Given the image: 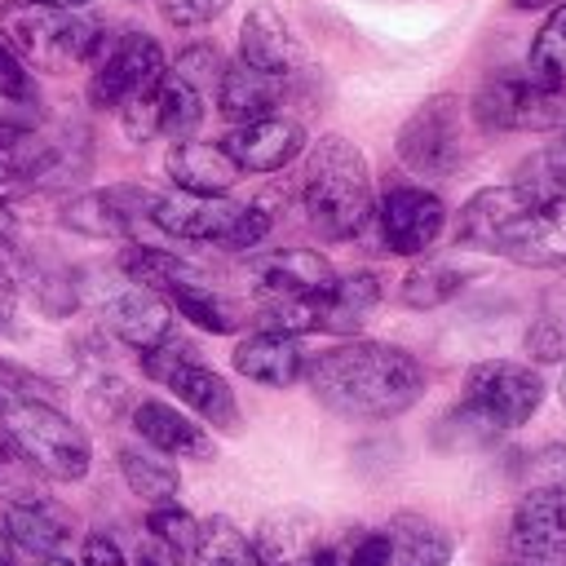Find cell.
<instances>
[{"label": "cell", "instance_id": "obj_1", "mask_svg": "<svg viewBox=\"0 0 566 566\" xmlns=\"http://www.w3.org/2000/svg\"><path fill=\"white\" fill-rule=\"evenodd\" d=\"M314 402L340 420H394L424 394V367L416 354L385 340H349L305 363Z\"/></svg>", "mask_w": 566, "mask_h": 566}, {"label": "cell", "instance_id": "obj_2", "mask_svg": "<svg viewBox=\"0 0 566 566\" xmlns=\"http://www.w3.org/2000/svg\"><path fill=\"white\" fill-rule=\"evenodd\" d=\"M455 243L504 256L513 265H566V203L539 208L522 199L513 186H486L469 195V203L460 208Z\"/></svg>", "mask_w": 566, "mask_h": 566}, {"label": "cell", "instance_id": "obj_3", "mask_svg": "<svg viewBox=\"0 0 566 566\" xmlns=\"http://www.w3.org/2000/svg\"><path fill=\"white\" fill-rule=\"evenodd\" d=\"M301 208H305L310 230L323 243L358 239L371 226V212H376L371 168H367V155L349 137L327 133L305 146Z\"/></svg>", "mask_w": 566, "mask_h": 566}, {"label": "cell", "instance_id": "obj_4", "mask_svg": "<svg viewBox=\"0 0 566 566\" xmlns=\"http://www.w3.org/2000/svg\"><path fill=\"white\" fill-rule=\"evenodd\" d=\"M0 40L31 71L66 75L75 66H93L102 44L111 40V31L88 9H57V4H35V0H9V4H0Z\"/></svg>", "mask_w": 566, "mask_h": 566}, {"label": "cell", "instance_id": "obj_5", "mask_svg": "<svg viewBox=\"0 0 566 566\" xmlns=\"http://www.w3.org/2000/svg\"><path fill=\"white\" fill-rule=\"evenodd\" d=\"M0 429L31 460V469L49 482H84L93 464L88 433L53 402L35 394L0 389Z\"/></svg>", "mask_w": 566, "mask_h": 566}, {"label": "cell", "instance_id": "obj_6", "mask_svg": "<svg viewBox=\"0 0 566 566\" xmlns=\"http://www.w3.org/2000/svg\"><path fill=\"white\" fill-rule=\"evenodd\" d=\"M544 402V380L535 367L513 363V358H486L473 363L464 376V398L455 402L460 411H469L482 429H491L495 438L504 429L526 424Z\"/></svg>", "mask_w": 566, "mask_h": 566}, {"label": "cell", "instance_id": "obj_7", "mask_svg": "<svg viewBox=\"0 0 566 566\" xmlns=\"http://www.w3.org/2000/svg\"><path fill=\"white\" fill-rule=\"evenodd\" d=\"M482 133H544L566 124V88H548L526 71H495L473 93Z\"/></svg>", "mask_w": 566, "mask_h": 566}, {"label": "cell", "instance_id": "obj_8", "mask_svg": "<svg viewBox=\"0 0 566 566\" xmlns=\"http://www.w3.org/2000/svg\"><path fill=\"white\" fill-rule=\"evenodd\" d=\"M464 102L455 93H429L398 128L394 150L416 177H451L464 159Z\"/></svg>", "mask_w": 566, "mask_h": 566}, {"label": "cell", "instance_id": "obj_9", "mask_svg": "<svg viewBox=\"0 0 566 566\" xmlns=\"http://www.w3.org/2000/svg\"><path fill=\"white\" fill-rule=\"evenodd\" d=\"M88 71H93L88 75V88H84L88 93V106L119 111L128 97L155 88L168 75V57H164V49H159L155 35H146V31H119V35H111L102 44V53H97V62Z\"/></svg>", "mask_w": 566, "mask_h": 566}, {"label": "cell", "instance_id": "obj_10", "mask_svg": "<svg viewBox=\"0 0 566 566\" xmlns=\"http://www.w3.org/2000/svg\"><path fill=\"white\" fill-rule=\"evenodd\" d=\"M509 566H566V486H526L509 522Z\"/></svg>", "mask_w": 566, "mask_h": 566}, {"label": "cell", "instance_id": "obj_11", "mask_svg": "<svg viewBox=\"0 0 566 566\" xmlns=\"http://www.w3.org/2000/svg\"><path fill=\"white\" fill-rule=\"evenodd\" d=\"M371 217L380 226L385 252L394 256H420L447 230V203L424 186H389Z\"/></svg>", "mask_w": 566, "mask_h": 566}, {"label": "cell", "instance_id": "obj_12", "mask_svg": "<svg viewBox=\"0 0 566 566\" xmlns=\"http://www.w3.org/2000/svg\"><path fill=\"white\" fill-rule=\"evenodd\" d=\"M155 190L137 186V181H119L106 190H84L75 199L62 203V226L84 234V239H128L137 230V221H150L155 208Z\"/></svg>", "mask_w": 566, "mask_h": 566}, {"label": "cell", "instance_id": "obj_13", "mask_svg": "<svg viewBox=\"0 0 566 566\" xmlns=\"http://www.w3.org/2000/svg\"><path fill=\"white\" fill-rule=\"evenodd\" d=\"M243 217V203L217 195V199H203V195H159L155 208H150V226L177 243H212V248H230V234Z\"/></svg>", "mask_w": 566, "mask_h": 566}, {"label": "cell", "instance_id": "obj_14", "mask_svg": "<svg viewBox=\"0 0 566 566\" xmlns=\"http://www.w3.org/2000/svg\"><path fill=\"white\" fill-rule=\"evenodd\" d=\"M221 150L230 155V164L239 172H283L287 164H296L305 155V128L287 115H265V119H248L234 124L221 137Z\"/></svg>", "mask_w": 566, "mask_h": 566}, {"label": "cell", "instance_id": "obj_15", "mask_svg": "<svg viewBox=\"0 0 566 566\" xmlns=\"http://www.w3.org/2000/svg\"><path fill=\"white\" fill-rule=\"evenodd\" d=\"M239 62L279 80H292L310 66V53L301 44V35L292 31V22L274 9V4H252L243 27H239Z\"/></svg>", "mask_w": 566, "mask_h": 566}, {"label": "cell", "instance_id": "obj_16", "mask_svg": "<svg viewBox=\"0 0 566 566\" xmlns=\"http://www.w3.org/2000/svg\"><path fill=\"white\" fill-rule=\"evenodd\" d=\"M256 287L265 301H292V296H318L332 287L336 270L327 265V256H318L314 248H274V252H256L248 261Z\"/></svg>", "mask_w": 566, "mask_h": 566}, {"label": "cell", "instance_id": "obj_17", "mask_svg": "<svg viewBox=\"0 0 566 566\" xmlns=\"http://www.w3.org/2000/svg\"><path fill=\"white\" fill-rule=\"evenodd\" d=\"M102 323L111 327L115 340H124L133 354H146L155 345H164L172 336V305L150 292V287H119L106 305H102Z\"/></svg>", "mask_w": 566, "mask_h": 566}, {"label": "cell", "instance_id": "obj_18", "mask_svg": "<svg viewBox=\"0 0 566 566\" xmlns=\"http://www.w3.org/2000/svg\"><path fill=\"white\" fill-rule=\"evenodd\" d=\"M133 429L150 451L172 455V460H212L217 455L212 433L199 420H190L186 411H177L172 402H159V398L133 402Z\"/></svg>", "mask_w": 566, "mask_h": 566}, {"label": "cell", "instance_id": "obj_19", "mask_svg": "<svg viewBox=\"0 0 566 566\" xmlns=\"http://www.w3.org/2000/svg\"><path fill=\"white\" fill-rule=\"evenodd\" d=\"M159 385H168L190 411H195V420H203V424H212V429H226V433H234L239 424H243V416H239V402H234V389L226 385V376L221 371H212L203 358H199V349L195 354H186Z\"/></svg>", "mask_w": 566, "mask_h": 566}, {"label": "cell", "instance_id": "obj_20", "mask_svg": "<svg viewBox=\"0 0 566 566\" xmlns=\"http://www.w3.org/2000/svg\"><path fill=\"white\" fill-rule=\"evenodd\" d=\"M252 548L261 566H310L318 553V513H310L305 504L270 509L256 522Z\"/></svg>", "mask_w": 566, "mask_h": 566}, {"label": "cell", "instance_id": "obj_21", "mask_svg": "<svg viewBox=\"0 0 566 566\" xmlns=\"http://www.w3.org/2000/svg\"><path fill=\"white\" fill-rule=\"evenodd\" d=\"M164 172L172 177V186L181 195H203V199H217V195H230V186L243 177L230 155L221 150V142H172L168 155H164Z\"/></svg>", "mask_w": 566, "mask_h": 566}, {"label": "cell", "instance_id": "obj_22", "mask_svg": "<svg viewBox=\"0 0 566 566\" xmlns=\"http://www.w3.org/2000/svg\"><path fill=\"white\" fill-rule=\"evenodd\" d=\"M234 371L248 376L252 385H265V389H287L305 376V349L296 336H279V332H248L234 354H230Z\"/></svg>", "mask_w": 566, "mask_h": 566}, {"label": "cell", "instance_id": "obj_23", "mask_svg": "<svg viewBox=\"0 0 566 566\" xmlns=\"http://www.w3.org/2000/svg\"><path fill=\"white\" fill-rule=\"evenodd\" d=\"M283 97H287V80L234 62V66H226V75L217 84V115L230 119V128H234V124H248V119L279 115Z\"/></svg>", "mask_w": 566, "mask_h": 566}, {"label": "cell", "instance_id": "obj_24", "mask_svg": "<svg viewBox=\"0 0 566 566\" xmlns=\"http://www.w3.org/2000/svg\"><path fill=\"white\" fill-rule=\"evenodd\" d=\"M4 535H9L13 548H22L27 557L40 562V557H53V553L66 548L71 522L49 500H40V504H4Z\"/></svg>", "mask_w": 566, "mask_h": 566}, {"label": "cell", "instance_id": "obj_25", "mask_svg": "<svg viewBox=\"0 0 566 566\" xmlns=\"http://www.w3.org/2000/svg\"><path fill=\"white\" fill-rule=\"evenodd\" d=\"M119 274H124V283L150 287L159 296L168 287H177V283H199L203 279V270L190 256H181L172 248H155V243H128L119 252Z\"/></svg>", "mask_w": 566, "mask_h": 566}, {"label": "cell", "instance_id": "obj_26", "mask_svg": "<svg viewBox=\"0 0 566 566\" xmlns=\"http://www.w3.org/2000/svg\"><path fill=\"white\" fill-rule=\"evenodd\" d=\"M164 296H168V305H172L181 318H190L199 332H212V336H230V332H239V327L248 323L243 310H239L226 292H217L208 279H199V283H177V287H168Z\"/></svg>", "mask_w": 566, "mask_h": 566}, {"label": "cell", "instance_id": "obj_27", "mask_svg": "<svg viewBox=\"0 0 566 566\" xmlns=\"http://www.w3.org/2000/svg\"><path fill=\"white\" fill-rule=\"evenodd\" d=\"M522 199L539 203V208H557L566 203V133L539 150H531L517 168H513V181H509Z\"/></svg>", "mask_w": 566, "mask_h": 566}, {"label": "cell", "instance_id": "obj_28", "mask_svg": "<svg viewBox=\"0 0 566 566\" xmlns=\"http://www.w3.org/2000/svg\"><path fill=\"white\" fill-rule=\"evenodd\" d=\"M119 478H124V486L142 500V504H177V491H181V473L168 464V460H159V455H150V451H137V447H124L119 455Z\"/></svg>", "mask_w": 566, "mask_h": 566}, {"label": "cell", "instance_id": "obj_29", "mask_svg": "<svg viewBox=\"0 0 566 566\" xmlns=\"http://www.w3.org/2000/svg\"><path fill=\"white\" fill-rule=\"evenodd\" d=\"M460 287H464V270L455 261H416L398 283V301L407 310H438L451 296H460Z\"/></svg>", "mask_w": 566, "mask_h": 566}, {"label": "cell", "instance_id": "obj_30", "mask_svg": "<svg viewBox=\"0 0 566 566\" xmlns=\"http://www.w3.org/2000/svg\"><path fill=\"white\" fill-rule=\"evenodd\" d=\"M155 115H159V137L168 142H186L195 137V128L203 124V93L190 88L186 80H177L172 71L159 80L155 88Z\"/></svg>", "mask_w": 566, "mask_h": 566}, {"label": "cell", "instance_id": "obj_31", "mask_svg": "<svg viewBox=\"0 0 566 566\" xmlns=\"http://www.w3.org/2000/svg\"><path fill=\"white\" fill-rule=\"evenodd\" d=\"M190 562H195V566H261L252 539H248L230 517H208V522H199Z\"/></svg>", "mask_w": 566, "mask_h": 566}, {"label": "cell", "instance_id": "obj_32", "mask_svg": "<svg viewBox=\"0 0 566 566\" xmlns=\"http://www.w3.org/2000/svg\"><path fill=\"white\" fill-rule=\"evenodd\" d=\"M526 75L548 84V88H566V4H557L539 35L531 40V53H526Z\"/></svg>", "mask_w": 566, "mask_h": 566}, {"label": "cell", "instance_id": "obj_33", "mask_svg": "<svg viewBox=\"0 0 566 566\" xmlns=\"http://www.w3.org/2000/svg\"><path fill=\"white\" fill-rule=\"evenodd\" d=\"M394 539V566H451V535L429 522H407Z\"/></svg>", "mask_w": 566, "mask_h": 566}, {"label": "cell", "instance_id": "obj_34", "mask_svg": "<svg viewBox=\"0 0 566 566\" xmlns=\"http://www.w3.org/2000/svg\"><path fill=\"white\" fill-rule=\"evenodd\" d=\"M0 495L4 504H40L44 495V478L31 469V460L9 442V433L0 429Z\"/></svg>", "mask_w": 566, "mask_h": 566}, {"label": "cell", "instance_id": "obj_35", "mask_svg": "<svg viewBox=\"0 0 566 566\" xmlns=\"http://www.w3.org/2000/svg\"><path fill=\"white\" fill-rule=\"evenodd\" d=\"M146 531H150V539H155V544H164L168 553L190 557L195 535H199V522H195L181 504H155V509L146 513Z\"/></svg>", "mask_w": 566, "mask_h": 566}, {"label": "cell", "instance_id": "obj_36", "mask_svg": "<svg viewBox=\"0 0 566 566\" xmlns=\"http://www.w3.org/2000/svg\"><path fill=\"white\" fill-rule=\"evenodd\" d=\"M168 71H172L177 80H186L190 88L208 93V88H217V84H221V75H226V57H221V49H217V44L199 40V44L177 49V62H172Z\"/></svg>", "mask_w": 566, "mask_h": 566}, {"label": "cell", "instance_id": "obj_37", "mask_svg": "<svg viewBox=\"0 0 566 566\" xmlns=\"http://www.w3.org/2000/svg\"><path fill=\"white\" fill-rule=\"evenodd\" d=\"M22 283H31V292H35V301H40L44 314L57 318V314H71V310H75V283H71L66 270H53V265L31 270V265H27Z\"/></svg>", "mask_w": 566, "mask_h": 566}, {"label": "cell", "instance_id": "obj_38", "mask_svg": "<svg viewBox=\"0 0 566 566\" xmlns=\"http://www.w3.org/2000/svg\"><path fill=\"white\" fill-rule=\"evenodd\" d=\"M0 97L4 102H18V106H35L40 102V88H35L31 66L4 40H0Z\"/></svg>", "mask_w": 566, "mask_h": 566}, {"label": "cell", "instance_id": "obj_39", "mask_svg": "<svg viewBox=\"0 0 566 566\" xmlns=\"http://www.w3.org/2000/svg\"><path fill=\"white\" fill-rule=\"evenodd\" d=\"M159 18L177 31H195V27H208L212 18H221L230 9V0H155Z\"/></svg>", "mask_w": 566, "mask_h": 566}, {"label": "cell", "instance_id": "obj_40", "mask_svg": "<svg viewBox=\"0 0 566 566\" xmlns=\"http://www.w3.org/2000/svg\"><path fill=\"white\" fill-rule=\"evenodd\" d=\"M84 398H88L93 416L115 420V416L124 411V402H128V389H124V380H119V376H106V367H97V371H88V376H84Z\"/></svg>", "mask_w": 566, "mask_h": 566}, {"label": "cell", "instance_id": "obj_41", "mask_svg": "<svg viewBox=\"0 0 566 566\" xmlns=\"http://www.w3.org/2000/svg\"><path fill=\"white\" fill-rule=\"evenodd\" d=\"M526 354L531 358H539V363H553V358H562L566 354V323L562 318H553V314H544V318H535L531 327H526Z\"/></svg>", "mask_w": 566, "mask_h": 566}, {"label": "cell", "instance_id": "obj_42", "mask_svg": "<svg viewBox=\"0 0 566 566\" xmlns=\"http://www.w3.org/2000/svg\"><path fill=\"white\" fill-rule=\"evenodd\" d=\"M531 486H566V442H548L535 455H526Z\"/></svg>", "mask_w": 566, "mask_h": 566}, {"label": "cell", "instance_id": "obj_43", "mask_svg": "<svg viewBox=\"0 0 566 566\" xmlns=\"http://www.w3.org/2000/svg\"><path fill=\"white\" fill-rule=\"evenodd\" d=\"M349 566H394V539H389V531L358 535L354 548H349Z\"/></svg>", "mask_w": 566, "mask_h": 566}, {"label": "cell", "instance_id": "obj_44", "mask_svg": "<svg viewBox=\"0 0 566 566\" xmlns=\"http://www.w3.org/2000/svg\"><path fill=\"white\" fill-rule=\"evenodd\" d=\"M80 566H128V557H124V548H119L111 535L93 531V535H84V548H80Z\"/></svg>", "mask_w": 566, "mask_h": 566}, {"label": "cell", "instance_id": "obj_45", "mask_svg": "<svg viewBox=\"0 0 566 566\" xmlns=\"http://www.w3.org/2000/svg\"><path fill=\"white\" fill-rule=\"evenodd\" d=\"M22 274H27V256H22V252L0 234V296H4V301H13V292H18Z\"/></svg>", "mask_w": 566, "mask_h": 566}, {"label": "cell", "instance_id": "obj_46", "mask_svg": "<svg viewBox=\"0 0 566 566\" xmlns=\"http://www.w3.org/2000/svg\"><path fill=\"white\" fill-rule=\"evenodd\" d=\"M137 566H181V557H177V553H168L164 544L146 539V544L137 548Z\"/></svg>", "mask_w": 566, "mask_h": 566}, {"label": "cell", "instance_id": "obj_47", "mask_svg": "<svg viewBox=\"0 0 566 566\" xmlns=\"http://www.w3.org/2000/svg\"><path fill=\"white\" fill-rule=\"evenodd\" d=\"M349 548H354V539L327 544V548H318V553H314V562H310V566H349Z\"/></svg>", "mask_w": 566, "mask_h": 566}, {"label": "cell", "instance_id": "obj_48", "mask_svg": "<svg viewBox=\"0 0 566 566\" xmlns=\"http://www.w3.org/2000/svg\"><path fill=\"white\" fill-rule=\"evenodd\" d=\"M0 566H13V544L4 535V522H0Z\"/></svg>", "mask_w": 566, "mask_h": 566}, {"label": "cell", "instance_id": "obj_49", "mask_svg": "<svg viewBox=\"0 0 566 566\" xmlns=\"http://www.w3.org/2000/svg\"><path fill=\"white\" fill-rule=\"evenodd\" d=\"M9 327H13V301L0 296V332H9Z\"/></svg>", "mask_w": 566, "mask_h": 566}, {"label": "cell", "instance_id": "obj_50", "mask_svg": "<svg viewBox=\"0 0 566 566\" xmlns=\"http://www.w3.org/2000/svg\"><path fill=\"white\" fill-rule=\"evenodd\" d=\"M35 566H80V562H71V557H62V553H53V557H40Z\"/></svg>", "mask_w": 566, "mask_h": 566}, {"label": "cell", "instance_id": "obj_51", "mask_svg": "<svg viewBox=\"0 0 566 566\" xmlns=\"http://www.w3.org/2000/svg\"><path fill=\"white\" fill-rule=\"evenodd\" d=\"M513 9H544V4H553V0H509Z\"/></svg>", "mask_w": 566, "mask_h": 566}, {"label": "cell", "instance_id": "obj_52", "mask_svg": "<svg viewBox=\"0 0 566 566\" xmlns=\"http://www.w3.org/2000/svg\"><path fill=\"white\" fill-rule=\"evenodd\" d=\"M557 398H562V407H566V371H562V380H557Z\"/></svg>", "mask_w": 566, "mask_h": 566}]
</instances>
